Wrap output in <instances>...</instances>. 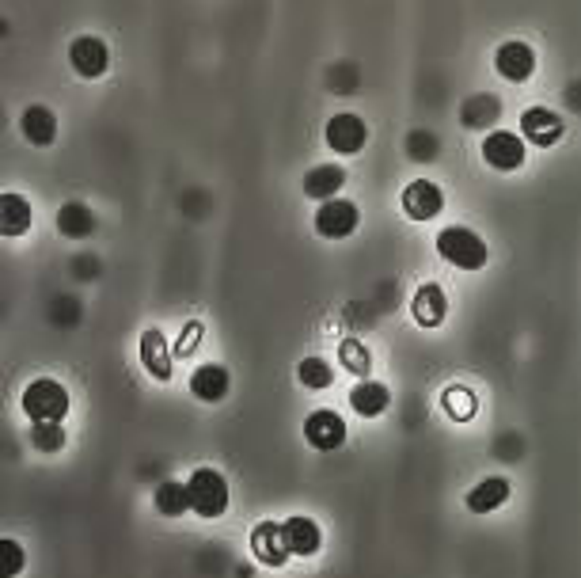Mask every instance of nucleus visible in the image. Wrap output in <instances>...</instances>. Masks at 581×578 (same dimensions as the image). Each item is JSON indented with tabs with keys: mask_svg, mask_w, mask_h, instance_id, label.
Wrapping results in <instances>:
<instances>
[{
	"mask_svg": "<svg viewBox=\"0 0 581 578\" xmlns=\"http://www.w3.org/2000/svg\"><path fill=\"white\" fill-rule=\"evenodd\" d=\"M19 404H23L31 423H61L69 415V388L61 381H50V377H38L23 388Z\"/></svg>",
	"mask_w": 581,
	"mask_h": 578,
	"instance_id": "obj_1",
	"label": "nucleus"
},
{
	"mask_svg": "<svg viewBox=\"0 0 581 578\" xmlns=\"http://www.w3.org/2000/svg\"><path fill=\"white\" fill-rule=\"evenodd\" d=\"M437 251L441 259L460 270H483L487 267V244L479 232L464 229V225H452V229L437 232Z\"/></svg>",
	"mask_w": 581,
	"mask_h": 578,
	"instance_id": "obj_2",
	"label": "nucleus"
},
{
	"mask_svg": "<svg viewBox=\"0 0 581 578\" xmlns=\"http://www.w3.org/2000/svg\"><path fill=\"white\" fill-rule=\"evenodd\" d=\"M190 510L198 514V518H221L228 510V480L217 472V468H198V472H190Z\"/></svg>",
	"mask_w": 581,
	"mask_h": 578,
	"instance_id": "obj_3",
	"label": "nucleus"
},
{
	"mask_svg": "<svg viewBox=\"0 0 581 578\" xmlns=\"http://www.w3.org/2000/svg\"><path fill=\"white\" fill-rule=\"evenodd\" d=\"M357 221H361V213H357L354 202H346V198H327L316 213V232L323 240H346V236H354Z\"/></svg>",
	"mask_w": 581,
	"mask_h": 578,
	"instance_id": "obj_4",
	"label": "nucleus"
},
{
	"mask_svg": "<svg viewBox=\"0 0 581 578\" xmlns=\"http://www.w3.org/2000/svg\"><path fill=\"white\" fill-rule=\"evenodd\" d=\"M483 160L494 172H517L525 164V137L509 134V130H494L483 137Z\"/></svg>",
	"mask_w": 581,
	"mask_h": 578,
	"instance_id": "obj_5",
	"label": "nucleus"
},
{
	"mask_svg": "<svg viewBox=\"0 0 581 578\" xmlns=\"http://www.w3.org/2000/svg\"><path fill=\"white\" fill-rule=\"evenodd\" d=\"M251 556L266 563V567H285L289 563V540H285V525L278 521H259L251 529Z\"/></svg>",
	"mask_w": 581,
	"mask_h": 578,
	"instance_id": "obj_6",
	"label": "nucleus"
},
{
	"mask_svg": "<svg viewBox=\"0 0 581 578\" xmlns=\"http://www.w3.org/2000/svg\"><path fill=\"white\" fill-rule=\"evenodd\" d=\"M304 442L319 449V453H331L338 445L346 442V423H342V415L331 411V407H319L308 415V423H304Z\"/></svg>",
	"mask_w": 581,
	"mask_h": 578,
	"instance_id": "obj_7",
	"label": "nucleus"
},
{
	"mask_svg": "<svg viewBox=\"0 0 581 578\" xmlns=\"http://www.w3.org/2000/svg\"><path fill=\"white\" fill-rule=\"evenodd\" d=\"M69 61H73V69L84 80H99L107 73V65H111V50H107V42L95 39V35H80L69 46Z\"/></svg>",
	"mask_w": 581,
	"mask_h": 578,
	"instance_id": "obj_8",
	"label": "nucleus"
},
{
	"mask_svg": "<svg viewBox=\"0 0 581 578\" xmlns=\"http://www.w3.org/2000/svg\"><path fill=\"white\" fill-rule=\"evenodd\" d=\"M521 134H525V141H532V145L551 149V145L563 141V118L555 115L551 107H528L525 115H521Z\"/></svg>",
	"mask_w": 581,
	"mask_h": 578,
	"instance_id": "obj_9",
	"label": "nucleus"
},
{
	"mask_svg": "<svg viewBox=\"0 0 581 578\" xmlns=\"http://www.w3.org/2000/svg\"><path fill=\"white\" fill-rule=\"evenodd\" d=\"M403 210L414 221H433L437 213L445 210V194L430 179H414V183H407V191H403Z\"/></svg>",
	"mask_w": 581,
	"mask_h": 578,
	"instance_id": "obj_10",
	"label": "nucleus"
},
{
	"mask_svg": "<svg viewBox=\"0 0 581 578\" xmlns=\"http://www.w3.org/2000/svg\"><path fill=\"white\" fill-rule=\"evenodd\" d=\"M494 65H498V73H502L509 84H525V80L536 73V54H532L528 42L513 39V42H506V46H498Z\"/></svg>",
	"mask_w": 581,
	"mask_h": 578,
	"instance_id": "obj_11",
	"label": "nucleus"
},
{
	"mask_svg": "<svg viewBox=\"0 0 581 578\" xmlns=\"http://www.w3.org/2000/svg\"><path fill=\"white\" fill-rule=\"evenodd\" d=\"M365 141H369V130H365V122L357 115H335L331 122H327V145L335 149V153L342 156H354L365 149Z\"/></svg>",
	"mask_w": 581,
	"mask_h": 578,
	"instance_id": "obj_12",
	"label": "nucleus"
},
{
	"mask_svg": "<svg viewBox=\"0 0 581 578\" xmlns=\"http://www.w3.org/2000/svg\"><path fill=\"white\" fill-rule=\"evenodd\" d=\"M411 312L422 328H441L445 316H449V297H445V289L437 286V282L418 286V293H414V301H411Z\"/></svg>",
	"mask_w": 581,
	"mask_h": 578,
	"instance_id": "obj_13",
	"label": "nucleus"
},
{
	"mask_svg": "<svg viewBox=\"0 0 581 578\" xmlns=\"http://www.w3.org/2000/svg\"><path fill=\"white\" fill-rule=\"evenodd\" d=\"M19 130H23V137H27L31 145L46 149V145H54V137H57V118H54L50 107L35 103V107H27V111H23V118H19Z\"/></svg>",
	"mask_w": 581,
	"mask_h": 578,
	"instance_id": "obj_14",
	"label": "nucleus"
},
{
	"mask_svg": "<svg viewBox=\"0 0 581 578\" xmlns=\"http://www.w3.org/2000/svg\"><path fill=\"white\" fill-rule=\"evenodd\" d=\"M141 366L149 369L152 381H171V350L160 331H145L141 335Z\"/></svg>",
	"mask_w": 581,
	"mask_h": 578,
	"instance_id": "obj_15",
	"label": "nucleus"
},
{
	"mask_svg": "<svg viewBox=\"0 0 581 578\" xmlns=\"http://www.w3.org/2000/svg\"><path fill=\"white\" fill-rule=\"evenodd\" d=\"M506 499H509V480H502V476H487L483 483L471 487L464 502H468L471 514H494Z\"/></svg>",
	"mask_w": 581,
	"mask_h": 578,
	"instance_id": "obj_16",
	"label": "nucleus"
},
{
	"mask_svg": "<svg viewBox=\"0 0 581 578\" xmlns=\"http://www.w3.org/2000/svg\"><path fill=\"white\" fill-rule=\"evenodd\" d=\"M228 369L225 366H198L194 369V377H190V392L198 396V400H206V404H217V400H225L228 396Z\"/></svg>",
	"mask_w": 581,
	"mask_h": 578,
	"instance_id": "obj_17",
	"label": "nucleus"
},
{
	"mask_svg": "<svg viewBox=\"0 0 581 578\" xmlns=\"http://www.w3.org/2000/svg\"><path fill=\"white\" fill-rule=\"evenodd\" d=\"M388 404H392V392L380 385V381H361V385H354V392H350V407H354L361 419L384 415Z\"/></svg>",
	"mask_w": 581,
	"mask_h": 578,
	"instance_id": "obj_18",
	"label": "nucleus"
},
{
	"mask_svg": "<svg viewBox=\"0 0 581 578\" xmlns=\"http://www.w3.org/2000/svg\"><path fill=\"white\" fill-rule=\"evenodd\" d=\"M285 540H289V552L293 556H316L319 544H323V533H319V525L312 518H289L285 521Z\"/></svg>",
	"mask_w": 581,
	"mask_h": 578,
	"instance_id": "obj_19",
	"label": "nucleus"
},
{
	"mask_svg": "<svg viewBox=\"0 0 581 578\" xmlns=\"http://www.w3.org/2000/svg\"><path fill=\"white\" fill-rule=\"evenodd\" d=\"M342 183H346V168H338V164H316L312 172L304 175V194L327 202V198H335L342 191Z\"/></svg>",
	"mask_w": 581,
	"mask_h": 578,
	"instance_id": "obj_20",
	"label": "nucleus"
},
{
	"mask_svg": "<svg viewBox=\"0 0 581 578\" xmlns=\"http://www.w3.org/2000/svg\"><path fill=\"white\" fill-rule=\"evenodd\" d=\"M31 229V206L23 194H0V232L4 236H23Z\"/></svg>",
	"mask_w": 581,
	"mask_h": 578,
	"instance_id": "obj_21",
	"label": "nucleus"
},
{
	"mask_svg": "<svg viewBox=\"0 0 581 578\" xmlns=\"http://www.w3.org/2000/svg\"><path fill=\"white\" fill-rule=\"evenodd\" d=\"M152 502H156V510H160L164 518H179V514H187V510H190V491H187V483L164 480L160 487H156V495H152Z\"/></svg>",
	"mask_w": 581,
	"mask_h": 578,
	"instance_id": "obj_22",
	"label": "nucleus"
},
{
	"mask_svg": "<svg viewBox=\"0 0 581 578\" xmlns=\"http://www.w3.org/2000/svg\"><path fill=\"white\" fill-rule=\"evenodd\" d=\"M92 229H95V213L88 210V206L69 202V206H61V210H57V232H61V236H73V240H80V236H88Z\"/></svg>",
	"mask_w": 581,
	"mask_h": 578,
	"instance_id": "obj_23",
	"label": "nucleus"
},
{
	"mask_svg": "<svg viewBox=\"0 0 581 578\" xmlns=\"http://www.w3.org/2000/svg\"><path fill=\"white\" fill-rule=\"evenodd\" d=\"M441 404H445V411H449L456 423H468V419H475V396H471V392L464 385L445 388Z\"/></svg>",
	"mask_w": 581,
	"mask_h": 578,
	"instance_id": "obj_24",
	"label": "nucleus"
},
{
	"mask_svg": "<svg viewBox=\"0 0 581 578\" xmlns=\"http://www.w3.org/2000/svg\"><path fill=\"white\" fill-rule=\"evenodd\" d=\"M297 377H300V385L304 388H331V381H335V369L327 366L323 358H304L297 369Z\"/></svg>",
	"mask_w": 581,
	"mask_h": 578,
	"instance_id": "obj_25",
	"label": "nucleus"
},
{
	"mask_svg": "<svg viewBox=\"0 0 581 578\" xmlns=\"http://www.w3.org/2000/svg\"><path fill=\"white\" fill-rule=\"evenodd\" d=\"M31 445H35L38 453H57V449L65 445L61 423H35L31 426Z\"/></svg>",
	"mask_w": 581,
	"mask_h": 578,
	"instance_id": "obj_26",
	"label": "nucleus"
},
{
	"mask_svg": "<svg viewBox=\"0 0 581 578\" xmlns=\"http://www.w3.org/2000/svg\"><path fill=\"white\" fill-rule=\"evenodd\" d=\"M23 563H27V556H23L19 540L0 537V578H16L23 571Z\"/></svg>",
	"mask_w": 581,
	"mask_h": 578,
	"instance_id": "obj_27",
	"label": "nucleus"
},
{
	"mask_svg": "<svg viewBox=\"0 0 581 578\" xmlns=\"http://www.w3.org/2000/svg\"><path fill=\"white\" fill-rule=\"evenodd\" d=\"M338 358H342V366L350 369V373H369V354H365V347L357 339H346L338 347Z\"/></svg>",
	"mask_w": 581,
	"mask_h": 578,
	"instance_id": "obj_28",
	"label": "nucleus"
},
{
	"mask_svg": "<svg viewBox=\"0 0 581 578\" xmlns=\"http://www.w3.org/2000/svg\"><path fill=\"white\" fill-rule=\"evenodd\" d=\"M407 149H411L414 160H433V156H437V137L426 134V130H414V134L407 137Z\"/></svg>",
	"mask_w": 581,
	"mask_h": 578,
	"instance_id": "obj_29",
	"label": "nucleus"
},
{
	"mask_svg": "<svg viewBox=\"0 0 581 578\" xmlns=\"http://www.w3.org/2000/svg\"><path fill=\"white\" fill-rule=\"evenodd\" d=\"M471 107H475V111H464V122H483V115H498V99L479 96Z\"/></svg>",
	"mask_w": 581,
	"mask_h": 578,
	"instance_id": "obj_30",
	"label": "nucleus"
},
{
	"mask_svg": "<svg viewBox=\"0 0 581 578\" xmlns=\"http://www.w3.org/2000/svg\"><path fill=\"white\" fill-rule=\"evenodd\" d=\"M194 339H198V328H190L187 335H183V347L175 350V354H190V343H194Z\"/></svg>",
	"mask_w": 581,
	"mask_h": 578,
	"instance_id": "obj_31",
	"label": "nucleus"
}]
</instances>
